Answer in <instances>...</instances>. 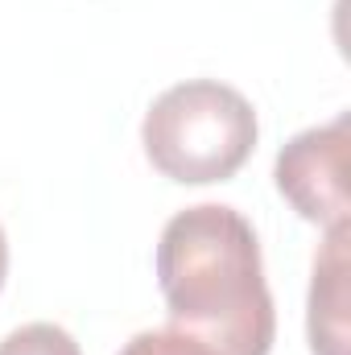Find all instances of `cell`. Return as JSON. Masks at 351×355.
Wrapping results in <instances>:
<instances>
[{
    "label": "cell",
    "mask_w": 351,
    "mask_h": 355,
    "mask_svg": "<svg viewBox=\"0 0 351 355\" xmlns=\"http://www.w3.org/2000/svg\"><path fill=\"white\" fill-rule=\"evenodd\" d=\"M157 285L170 327L215 355H268L277 310L252 223L223 202L178 211L157 240Z\"/></svg>",
    "instance_id": "1"
},
{
    "label": "cell",
    "mask_w": 351,
    "mask_h": 355,
    "mask_svg": "<svg viewBox=\"0 0 351 355\" xmlns=\"http://www.w3.org/2000/svg\"><path fill=\"white\" fill-rule=\"evenodd\" d=\"M261 137L248 95L219 79L166 87L145 112L141 145L149 166L182 186L228 182L244 170Z\"/></svg>",
    "instance_id": "2"
},
{
    "label": "cell",
    "mask_w": 351,
    "mask_h": 355,
    "mask_svg": "<svg viewBox=\"0 0 351 355\" xmlns=\"http://www.w3.org/2000/svg\"><path fill=\"white\" fill-rule=\"evenodd\" d=\"M348 153H351V116H335L331 124L306 128L277 153V190L281 198L314 227L335 232L351 223L348 198Z\"/></svg>",
    "instance_id": "3"
},
{
    "label": "cell",
    "mask_w": 351,
    "mask_h": 355,
    "mask_svg": "<svg viewBox=\"0 0 351 355\" xmlns=\"http://www.w3.org/2000/svg\"><path fill=\"white\" fill-rule=\"evenodd\" d=\"M348 236L351 227L327 232V244L314 257L310 314H306L314 355H348Z\"/></svg>",
    "instance_id": "4"
},
{
    "label": "cell",
    "mask_w": 351,
    "mask_h": 355,
    "mask_svg": "<svg viewBox=\"0 0 351 355\" xmlns=\"http://www.w3.org/2000/svg\"><path fill=\"white\" fill-rule=\"evenodd\" d=\"M0 355H83L71 331L54 322H25L0 339Z\"/></svg>",
    "instance_id": "5"
},
{
    "label": "cell",
    "mask_w": 351,
    "mask_h": 355,
    "mask_svg": "<svg viewBox=\"0 0 351 355\" xmlns=\"http://www.w3.org/2000/svg\"><path fill=\"white\" fill-rule=\"evenodd\" d=\"M120 355H215L207 343H198L194 335L178 331V327H153V331H141L132 335Z\"/></svg>",
    "instance_id": "6"
},
{
    "label": "cell",
    "mask_w": 351,
    "mask_h": 355,
    "mask_svg": "<svg viewBox=\"0 0 351 355\" xmlns=\"http://www.w3.org/2000/svg\"><path fill=\"white\" fill-rule=\"evenodd\" d=\"M8 281V240H4V227H0V289Z\"/></svg>",
    "instance_id": "7"
}]
</instances>
